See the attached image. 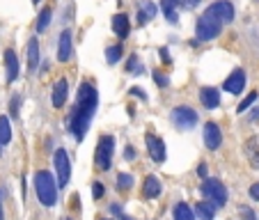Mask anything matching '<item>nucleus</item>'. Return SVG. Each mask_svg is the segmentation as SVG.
I'll return each instance as SVG.
<instances>
[{
    "mask_svg": "<svg viewBox=\"0 0 259 220\" xmlns=\"http://www.w3.org/2000/svg\"><path fill=\"white\" fill-rule=\"evenodd\" d=\"M97 103H99V94L97 87L92 83H80L78 94H76V106H73V113L69 115L67 119V126L69 133H71L76 140H83L85 133H88V126L94 117V110H97Z\"/></svg>",
    "mask_w": 259,
    "mask_h": 220,
    "instance_id": "obj_1",
    "label": "nucleus"
},
{
    "mask_svg": "<svg viewBox=\"0 0 259 220\" xmlns=\"http://www.w3.org/2000/svg\"><path fill=\"white\" fill-rule=\"evenodd\" d=\"M34 191H37V197L44 206H53L58 202V186H55V179L49 170H39L34 174Z\"/></svg>",
    "mask_w": 259,
    "mask_h": 220,
    "instance_id": "obj_2",
    "label": "nucleus"
},
{
    "mask_svg": "<svg viewBox=\"0 0 259 220\" xmlns=\"http://www.w3.org/2000/svg\"><path fill=\"white\" fill-rule=\"evenodd\" d=\"M220 30H223V21L215 19L211 12H204V14L197 19V25H195V34L200 41H211L215 39L220 34Z\"/></svg>",
    "mask_w": 259,
    "mask_h": 220,
    "instance_id": "obj_3",
    "label": "nucleus"
},
{
    "mask_svg": "<svg viewBox=\"0 0 259 220\" xmlns=\"http://www.w3.org/2000/svg\"><path fill=\"white\" fill-rule=\"evenodd\" d=\"M113 154H115V138L113 136H101L97 142V152H94V165L97 170L106 172L113 163Z\"/></svg>",
    "mask_w": 259,
    "mask_h": 220,
    "instance_id": "obj_4",
    "label": "nucleus"
},
{
    "mask_svg": "<svg viewBox=\"0 0 259 220\" xmlns=\"http://www.w3.org/2000/svg\"><path fill=\"white\" fill-rule=\"evenodd\" d=\"M202 195L206 200H211L215 206H225L227 204V188L220 184L218 179H206L202 181Z\"/></svg>",
    "mask_w": 259,
    "mask_h": 220,
    "instance_id": "obj_5",
    "label": "nucleus"
},
{
    "mask_svg": "<svg viewBox=\"0 0 259 220\" xmlns=\"http://www.w3.org/2000/svg\"><path fill=\"white\" fill-rule=\"evenodd\" d=\"M172 124L177 128H181V131H188V128H193L197 124V113L188 106H179L172 110Z\"/></svg>",
    "mask_w": 259,
    "mask_h": 220,
    "instance_id": "obj_6",
    "label": "nucleus"
},
{
    "mask_svg": "<svg viewBox=\"0 0 259 220\" xmlns=\"http://www.w3.org/2000/svg\"><path fill=\"white\" fill-rule=\"evenodd\" d=\"M53 161H55V172H58V186L64 188L69 184V174H71V163H69L67 152H64V149H58Z\"/></svg>",
    "mask_w": 259,
    "mask_h": 220,
    "instance_id": "obj_7",
    "label": "nucleus"
},
{
    "mask_svg": "<svg viewBox=\"0 0 259 220\" xmlns=\"http://www.w3.org/2000/svg\"><path fill=\"white\" fill-rule=\"evenodd\" d=\"M206 12H211L215 19L223 21V25L234 21V5H232L230 0H218V3H213V5L206 7Z\"/></svg>",
    "mask_w": 259,
    "mask_h": 220,
    "instance_id": "obj_8",
    "label": "nucleus"
},
{
    "mask_svg": "<svg viewBox=\"0 0 259 220\" xmlns=\"http://www.w3.org/2000/svg\"><path fill=\"white\" fill-rule=\"evenodd\" d=\"M145 145H147V152H149V156H152L156 163L165 161V142H163L158 136H154V133H147V136H145Z\"/></svg>",
    "mask_w": 259,
    "mask_h": 220,
    "instance_id": "obj_9",
    "label": "nucleus"
},
{
    "mask_svg": "<svg viewBox=\"0 0 259 220\" xmlns=\"http://www.w3.org/2000/svg\"><path fill=\"white\" fill-rule=\"evenodd\" d=\"M225 92H230V94H241L243 92V87H245V71L243 69H234L232 71V76L225 80Z\"/></svg>",
    "mask_w": 259,
    "mask_h": 220,
    "instance_id": "obj_10",
    "label": "nucleus"
},
{
    "mask_svg": "<svg viewBox=\"0 0 259 220\" xmlns=\"http://www.w3.org/2000/svg\"><path fill=\"white\" fill-rule=\"evenodd\" d=\"M204 142H206V147H209L211 152L218 149L220 142H223V136H220V128H218V124L215 122H206L204 124Z\"/></svg>",
    "mask_w": 259,
    "mask_h": 220,
    "instance_id": "obj_11",
    "label": "nucleus"
},
{
    "mask_svg": "<svg viewBox=\"0 0 259 220\" xmlns=\"http://www.w3.org/2000/svg\"><path fill=\"white\" fill-rule=\"evenodd\" d=\"M71 53H73V49H71V32H69V30H64V32L60 34V41H58V60H60V62H69Z\"/></svg>",
    "mask_w": 259,
    "mask_h": 220,
    "instance_id": "obj_12",
    "label": "nucleus"
},
{
    "mask_svg": "<svg viewBox=\"0 0 259 220\" xmlns=\"http://www.w3.org/2000/svg\"><path fill=\"white\" fill-rule=\"evenodd\" d=\"M5 67H7V83H14L19 78V58L12 49L5 51Z\"/></svg>",
    "mask_w": 259,
    "mask_h": 220,
    "instance_id": "obj_13",
    "label": "nucleus"
},
{
    "mask_svg": "<svg viewBox=\"0 0 259 220\" xmlns=\"http://www.w3.org/2000/svg\"><path fill=\"white\" fill-rule=\"evenodd\" d=\"M67 94H69V85L64 78H60L58 83L53 85V94H51V101H53L55 108H62L64 101H67Z\"/></svg>",
    "mask_w": 259,
    "mask_h": 220,
    "instance_id": "obj_14",
    "label": "nucleus"
},
{
    "mask_svg": "<svg viewBox=\"0 0 259 220\" xmlns=\"http://www.w3.org/2000/svg\"><path fill=\"white\" fill-rule=\"evenodd\" d=\"M113 30L117 34L119 39H126L128 32H131V23H128V16L126 14H115L113 16Z\"/></svg>",
    "mask_w": 259,
    "mask_h": 220,
    "instance_id": "obj_15",
    "label": "nucleus"
},
{
    "mask_svg": "<svg viewBox=\"0 0 259 220\" xmlns=\"http://www.w3.org/2000/svg\"><path fill=\"white\" fill-rule=\"evenodd\" d=\"M245 156L254 167H259V136H252L245 140Z\"/></svg>",
    "mask_w": 259,
    "mask_h": 220,
    "instance_id": "obj_16",
    "label": "nucleus"
},
{
    "mask_svg": "<svg viewBox=\"0 0 259 220\" xmlns=\"http://www.w3.org/2000/svg\"><path fill=\"white\" fill-rule=\"evenodd\" d=\"M200 101L206 108H218L220 106V92L213 87H202L200 90Z\"/></svg>",
    "mask_w": 259,
    "mask_h": 220,
    "instance_id": "obj_17",
    "label": "nucleus"
},
{
    "mask_svg": "<svg viewBox=\"0 0 259 220\" xmlns=\"http://www.w3.org/2000/svg\"><path fill=\"white\" fill-rule=\"evenodd\" d=\"M142 195L147 200H152V197H158L161 195V181L156 177H147L145 179V186H142Z\"/></svg>",
    "mask_w": 259,
    "mask_h": 220,
    "instance_id": "obj_18",
    "label": "nucleus"
},
{
    "mask_svg": "<svg viewBox=\"0 0 259 220\" xmlns=\"http://www.w3.org/2000/svg\"><path fill=\"white\" fill-rule=\"evenodd\" d=\"M37 64H39V44H37V37H32L28 41V69L34 71Z\"/></svg>",
    "mask_w": 259,
    "mask_h": 220,
    "instance_id": "obj_19",
    "label": "nucleus"
},
{
    "mask_svg": "<svg viewBox=\"0 0 259 220\" xmlns=\"http://www.w3.org/2000/svg\"><path fill=\"white\" fill-rule=\"evenodd\" d=\"M195 213H197V218L200 220H213V215H215V204L213 202H197V206H195Z\"/></svg>",
    "mask_w": 259,
    "mask_h": 220,
    "instance_id": "obj_20",
    "label": "nucleus"
},
{
    "mask_svg": "<svg viewBox=\"0 0 259 220\" xmlns=\"http://www.w3.org/2000/svg\"><path fill=\"white\" fill-rule=\"evenodd\" d=\"M154 16H156V5H154V3H149V0H145V3L140 5V10H138V19H140V23L152 21Z\"/></svg>",
    "mask_w": 259,
    "mask_h": 220,
    "instance_id": "obj_21",
    "label": "nucleus"
},
{
    "mask_svg": "<svg viewBox=\"0 0 259 220\" xmlns=\"http://www.w3.org/2000/svg\"><path fill=\"white\" fill-rule=\"evenodd\" d=\"M161 10L170 23H177V21H179V16H177V0H161Z\"/></svg>",
    "mask_w": 259,
    "mask_h": 220,
    "instance_id": "obj_22",
    "label": "nucleus"
},
{
    "mask_svg": "<svg viewBox=\"0 0 259 220\" xmlns=\"http://www.w3.org/2000/svg\"><path fill=\"white\" fill-rule=\"evenodd\" d=\"M175 220H195V213L188 204H177L175 206Z\"/></svg>",
    "mask_w": 259,
    "mask_h": 220,
    "instance_id": "obj_23",
    "label": "nucleus"
},
{
    "mask_svg": "<svg viewBox=\"0 0 259 220\" xmlns=\"http://www.w3.org/2000/svg\"><path fill=\"white\" fill-rule=\"evenodd\" d=\"M51 16H53V10H51V7H44V10L39 12V19H37V32H44V30L49 28Z\"/></svg>",
    "mask_w": 259,
    "mask_h": 220,
    "instance_id": "obj_24",
    "label": "nucleus"
},
{
    "mask_svg": "<svg viewBox=\"0 0 259 220\" xmlns=\"http://www.w3.org/2000/svg\"><path fill=\"white\" fill-rule=\"evenodd\" d=\"M12 140V128H10V119L7 117H0V142L7 145Z\"/></svg>",
    "mask_w": 259,
    "mask_h": 220,
    "instance_id": "obj_25",
    "label": "nucleus"
},
{
    "mask_svg": "<svg viewBox=\"0 0 259 220\" xmlns=\"http://www.w3.org/2000/svg\"><path fill=\"white\" fill-rule=\"evenodd\" d=\"M126 73H133V76H138V73H145V69H142L140 60H138V55H131L126 62Z\"/></svg>",
    "mask_w": 259,
    "mask_h": 220,
    "instance_id": "obj_26",
    "label": "nucleus"
},
{
    "mask_svg": "<svg viewBox=\"0 0 259 220\" xmlns=\"http://www.w3.org/2000/svg\"><path fill=\"white\" fill-rule=\"evenodd\" d=\"M119 58H122V46H110V49L106 51V60H108V64H117L119 62Z\"/></svg>",
    "mask_w": 259,
    "mask_h": 220,
    "instance_id": "obj_27",
    "label": "nucleus"
},
{
    "mask_svg": "<svg viewBox=\"0 0 259 220\" xmlns=\"http://www.w3.org/2000/svg\"><path fill=\"white\" fill-rule=\"evenodd\" d=\"M131 186H133V177L126 174V172H122V174L117 177V188L124 193V191H131Z\"/></svg>",
    "mask_w": 259,
    "mask_h": 220,
    "instance_id": "obj_28",
    "label": "nucleus"
},
{
    "mask_svg": "<svg viewBox=\"0 0 259 220\" xmlns=\"http://www.w3.org/2000/svg\"><path fill=\"white\" fill-rule=\"evenodd\" d=\"M254 101H257V92H252V94H250V97H245L243 101L239 103V113H245V110H248V108L252 106Z\"/></svg>",
    "mask_w": 259,
    "mask_h": 220,
    "instance_id": "obj_29",
    "label": "nucleus"
},
{
    "mask_svg": "<svg viewBox=\"0 0 259 220\" xmlns=\"http://www.w3.org/2000/svg\"><path fill=\"white\" fill-rule=\"evenodd\" d=\"M197 5H200V0H177V7L181 10H195Z\"/></svg>",
    "mask_w": 259,
    "mask_h": 220,
    "instance_id": "obj_30",
    "label": "nucleus"
},
{
    "mask_svg": "<svg viewBox=\"0 0 259 220\" xmlns=\"http://www.w3.org/2000/svg\"><path fill=\"white\" fill-rule=\"evenodd\" d=\"M19 106H21V97H14L12 99V106H10L12 117H19Z\"/></svg>",
    "mask_w": 259,
    "mask_h": 220,
    "instance_id": "obj_31",
    "label": "nucleus"
},
{
    "mask_svg": "<svg viewBox=\"0 0 259 220\" xmlns=\"http://www.w3.org/2000/svg\"><path fill=\"white\" fill-rule=\"evenodd\" d=\"M239 213L243 215V220H257V218H254V213H252V209H250V206H239Z\"/></svg>",
    "mask_w": 259,
    "mask_h": 220,
    "instance_id": "obj_32",
    "label": "nucleus"
},
{
    "mask_svg": "<svg viewBox=\"0 0 259 220\" xmlns=\"http://www.w3.org/2000/svg\"><path fill=\"white\" fill-rule=\"evenodd\" d=\"M154 80H156V85L158 87H167V78L163 76L161 71H154Z\"/></svg>",
    "mask_w": 259,
    "mask_h": 220,
    "instance_id": "obj_33",
    "label": "nucleus"
},
{
    "mask_svg": "<svg viewBox=\"0 0 259 220\" xmlns=\"http://www.w3.org/2000/svg\"><path fill=\"white\" fill-rule=\"evenodd\" d=\"M92 193H94V197H97V200L103 195V186L99 184V181H94V184H92Z\"/></svg>",
    "mask_w": 259,
    "mask_h": 220,
    "instance_id": "obj_34",
    "label": "nucleus"
},
{
    "mask_svg": "<svg viewBox=\"0 0 259 220\" xmlns=\"http://www.w3.org/2000/svg\"><path fill=\"white\" fill-rule=\"evenodd\" d=\"M124 158H126V161H133V158H136V149H133L131 145L124 149Z\"/></svg>",
    "mask_w": 259,
    "mask_h": 220,
    "instance_id": "obj_35",
    "label": "nucleus"
},
{
    "mask_svg": "<svg viewBox=\"0 0 259 220\" xmlns=\"http://www.w3.org/2000/svg\"><path fill=\"white\" fill-rule=\"evenodd\" d=\"M131 94H133V97H138V99H142V101H147V94L142 92L140 87H131Z\"/></svg>",
    "mask_w": 259,
    "mask_h": 220,
    "instance_id": "obj_36",
    "label": "nucleus"
},
{
    "mask_svg": "<svg viewBox=\"0 0 259 220\" xmlns=\"http://www.w3.org/2000/svg\"><path fill=\"white\" fill-rule=\"evenodd\" d=\"M250 197H252V200H259V184H252V186H250Z\"/></svg>",
    "mask_w": 259,
    "mask_h": 220,
    "instance_id": "obj_37",
    "label": "nucleus"
},
{
    "mask_svg": "<svg viewBox=\"0 0 259 220\" xmlns=\"http://www.w3.org/2000/svg\"><path fill=\"white\" fill-rule=\"evenodd\" d=\"M161 60L163 62H170V53H167V49H161Z\"/></svg>",
    "mask_w": 259,
    "mask_h": 220,
    "instance_id": "obj_38",
    "label": "nucleus"
},
{
    "mask_svg": "<svg viewBox=\"0 0 259 220\" xmlns=\"http://www.w3.org/2000/svg\"><path fill=\"white\" fill-rule=\"evenodd\" d=\"M197 174H200V177H206V165H204V163L197 167Z\"/></svg>",
    "mask_w": 259,
    "mask_h": 220,
    "instance_id": "obj_39",
    "label": "nucleus"
},
{
    "mask_svg": "<svg viewBox=\"0 0 259 220\" xmlns=\"http://www.w3.org/2000/svg\"><path fill=\"white\" fill-rule=\"evenodd\" d=\"M250 119H252V122H257V119H259V108H254V113L250 115Z\"/></svg>",
    "mask_w": 259,
    "mask_h": 220,
    "instance_id": "obj_40",
    "label": "nucleus"
},
{
    "mask_svg": "<svg viewBox=\"0 0 259 220\" xmlns=\"http://www.w3.org/2000/svg\"><path fill=\"white\" fill-rule=\"evenodd\" d=\"M0 220H5V213H3V193H0Z\"/></svg>",
    "mask_w": 259,
    "mask_h": 220,
    "instance_id": "obj_41",
    "label": "nucleus"
},
{
    "mask_svg": "<svg viewBox=\"0 0 259 220\" xmlns=\"http://www.w3.org/2000/svg\"><path fill=\"white\" fill-rule=\"evenodd\" d=\"M122 220H133V218H128V215H122Z\"/></svg>",
    "mask_w": 259,
    "mask_h": 220,
    "instance_id": "obj_42",
    "label": "nucleus"
},
{
    "mask_svg": "<svg viewBox=\"0 0 259 220\" xmlns=\"http://www.w3.org/2000/svg\"><path fill=\"white\" fill-rule=\"evenodd\" d=\"M32 3H34V5H37V3H39V0H32Z\"/></svg>",
    "mask_w": 259,
    "mask_h": 220,
    "instance_id": "obj_43",
    "label": "nucleus"
},
{
    "mask_svg": "<svg viewBox=\"0 0 259 220\" xmlns=\"http://www.w3.org/2000/svg\"><path fill=\"white\" fill-rule=\"evenodd\" d=\"M0 145H3V142H0ZM0 152H3V147H0Z\"/></svg>",
    "mask_w": 259,
    "mask_h": 220,
    "instance_id": "obj_44",
    "label": "nucleus"
},
{
    "mask_svg": "<svg viewBox=\"0 0 259 220\" xmlns=\"http://www.w3.org/2000/svg\"><path fill=\"white\" fill-rule=\"evenodd\" d=\"M62 220H71V218H62Z\"/></svg>",
    "mask_w": 259,
    "mask_h": 220,
    "instance_id": "obj_45",
    "label": "nucleus"
}]
</instances>
